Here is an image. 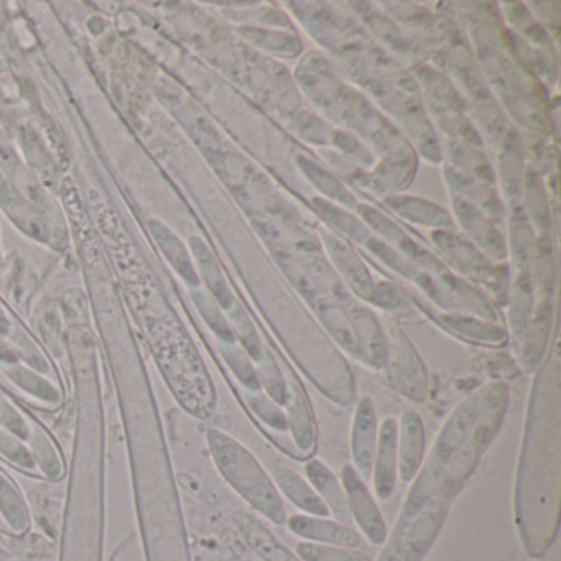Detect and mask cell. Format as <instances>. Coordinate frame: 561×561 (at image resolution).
I'll use <instances>...</instances> for the list:
<instances>
[{
  "label": "cell",
  "instance_id": "obj_19",
  "mask_svg": "<svg viewBox=\"0 0 561 561\" xmlns=\"http://www.w3.org/2000/svg\"><path fill=\"white\" fill-rule=\"evenodd\" d=\"M0 428L18 436L22 442L27 443L31 439L32 426L28 425L25 416L5 399H0Z\"/></svg>",
  "mask_w": 561,
  "mask_h": 561
},
{
  "label": "cell",
  "instance_id": "obj_10",
  "mask_svg": "<svg viewBox=\"0 0 561 561\" xmlns=\"http://www.w3.org/2000/svg\"><path fill=\"white\" fill-rule=\"evenodd\" d=\"M236 527L242 540L264 561H301L277 535L272 534L264 524L248 512H238L234 517Z\"/></svg>",
  "mask_w": 561,
  "mask_h": 561
},
{
  "label": "cell",
  "instance_id": "obj_12",
  "mask_svg": "<svg viewBox=\"0 0 561 561\" xmlns=\"http://www.w3.org/2000/svg\"><path fill=\"white\" fill-rule=\"evenodd\" d=\"M272 479L277 485L278 492L284 494L295 507L300 508L307 515H317V517H328L327 504L321 501L310 482L301 478L295 469L287 465H275L272 468Z\"/></svg>",
  "mask_w": 561,
  "mask_h": 561
},
{
  "label": "cell",
  "instance_id": "obj_14",
  "mask_svg": "<svg viewBox=\"0 0 561 561\" xmlns=\"http://www.w3.org/2000/svg\"><path fill=\"white\" fill-rule=\"evenodd\" d=\"M150 231H152L153 238L159 242L160 249H162L165 257L169 259L170 264L175 267V271L190 285L196 287L199 284L198 274H196L195 267H193L192 261H190L188 254H186V249L183 248L179 238L172 234L162 222L153 221V219L150 221Z\"/></svg>",
  "mask_w": 561,
  "mask_h": 561
},
{
  "label": "cell",
  "instance_id": "obj_18",
  "mask_svg": "<svg viewBox=\"0 0 561 561\" xmlns=\"http://www.w3.org/2000/svg\"><path fill=\"white\" fill-rule=\"evenodd\" d=\"M0 455L9 459L12 465L19 466L22 469H28V471H32L37 466L27 443L22 442L21 438L11 435V433L2 428H0Z\"/></svg>",
  "mask_w": 561,
  "mask_h": 561
},
{
  "label": "cell",
  "instance_id": "obj_6",
  "mask_svg": "<svg viewBox=\"0 0 561 561\" xmlns=\"http://www.w3.org/2000/svg\"><path fill=\"white\" fill-rule=\"evenodd\" d=\"M379 425V413L373 397H360L354 407L351 456H353V468L363 479L370 478L373 472Z\"/></svg>",
  "mask_w": 561,
  "mask_h": 561
},
{
  "label": "cell",
  "instance_id": "obj_13",
  "mask_svg": "<svg viewBox=\"0 0 561 561\" xmlns=\"http://www.w3.org/2000/svg\"><path fill=\"white\" fill-rule=\"evenodd\" d=\"M0 515L15 534L31 530L32 515L21 489L0 472Z\"/></svg>",
  "mask_w": 561,
  "mask_h": 561
},
{
  "label": "cell",
  "instance_id": "obj_17",
  "mask_svg": "<svg viewBox=\"0 0 561 561\" xmlns=\"http://www.w3.org/2000/svg\"><path fill=\"white\" fill-rule=\"evenodd\" d=\"M32 455H34L35 465L41 466L42 472L48 479H58L64 472L60 456L55 449L54 443L41 430L32 428L31 439L27 442Z\"/></svg>",
  "mask_w": 561,
  "mask_h": 561
},
{
  "label": "cell",
  "instance_id": "obj_5",
  "mask_svg": "<svg viewBox=\"0 0 561 561\" xmlns=\"http://www.w3.org/2000/svg\"><path fill=\"white\" fill-rule=\"evenodd\" d=\"M340 481L346 494L351 517L370 543L382 547L389 537V528L373 492L367 488L366 479L360 478L359 472L347 462L341 468Z\"/></svg>",
  "mask_w": 561,
  "mask_h": 561
},
{
  "label": "cell",
  "instance_id": "obj_3",
  "mask_svg": "<svg viewBox=\"0 0 561 561\" xmlns=\"http://www.w3.org/2000/svg\"><path fill=\"white\" fill-rule=\"evenodd\" d=\"M206 442L216 469L225 481L272 524L285 525L288 515L284 499L254 453L219 428H209Z\"/></svg>",
  "mask_w": 561,
  "mask_h": 561
},
{
  "label": "cell",
  "instance_id": "obj_4",
  "mask_svg": "<svg viewBox=\"0 0 561 561\" xmlns=\"http://www.w3.org/2000/svg\"><path fill=\"white\" fill-rule=\"evenodd\" d=\"M73 489L65 515L60 561H103V489Z\"/></svg>",
  "mask_w": 561,
  "mask_h": 561
},
{
  "label": "cell",
  "instance_id": "obj_9",
  "mask_svg": "<svg viewBox=\"0 0 561 561\" xmlns=\"http://www.w3.org/2000/svg\"><path fill=\"white\" fill-rule=\"evenodd\" d=\"M397 430V451H399V478L412 482L425 461L426 435L422 415L415 410H407L400 416Z\"/></svg>",
  "mask_w": 561,
  "mask_h": 561
},
{
  "label": "cell",
  "instance_id": "obj_16",
  "mask_svg": "<svg viewBox=\"0 0 561 561\" xmlns=\"http://www.w3.org/2000/svg\"><path fill=\"white\" fill-rule=\"evenodd\" d=\"M295 553L301 561H373L369 554L354 548L313 543V541H300L295 547Z\"/></svg>",
  "mask_w": 561,
  "mask_h": 561
},
{
  "label": "cell",
  "instance_id": "obj_8",
  "mask_svg": "<svg viewBox=\"0 0 561 561\" xmlns=\"http://www.w3.org/2000/svg\"><path fill=\"white\" fill-rule=\"evenodd\" d=\"M288 530L307 541L321 545H334V547L357 548L363 545L359 531L351 525L331 520L328 517L317 515L295 514L287 517Z\"/></svg>",
  "mask_w": 561,
  "mask_h": 561
},
{
  "label": "cell",
  "instance_id": "obj_7",
  "mask_svg": "<svg viewBox=\"0 0 561 561\" xmlns=\"http://www.w3.org/2000/svg\"><path fill=\"white\" fill-rule=\"evenodd\" d=\"M397 430L399 423L393 416H386L379 425L376 456H374L373 479L374 492L377 497H392L399 479V451H397Z\"/></svg>",
  "mask_w": 561,
  "mask_h": 561
},
{
  "label": "cell",
  "instance_id": "obj_2",
  "mask_svg": "<svg viewBox=\"0 0 561 561\" xmlns=\"http://www.w3.org/2000/svg\"><path fill=\"white\" fill-rule=\"evenodd\" d=\"M560 399L558 369L545 370L531 387L515 472V527L531 560L547 557L560 530Z\"/></svg>",
  "mask_w": 561,
  "mask_h": 561
},
{
  "label": "cell",
  "instance_id": "obj_15",
  "mask_svg": "<svg viewBox=\"0 0 561 561\" xmlns=\"http://www.w3.org/2000/svg\"><path fill=\"white\" fill-rule=\"evenodd\" d=\"M5 376L24 392L31 393L35 399L45 400V402H57L60 399L57 387L48 382L41 373L31 369V367L21 366V364H11L5 367Z\"/></svg>",
  "mask_w": 561,
  "mask_h": 561
},
{
  "label": "cell",
  "instance_id": "obj_21",
  "mask_svg": "<svg viewBox=\"0 0 561 561\" xmlns=\"http://www.w3.org/2000/svg\"><path fill=\"white\" fill-rule=\"evenodd\" d=\"M11 321L8 320V317H5L4 311H2V308H0V334H2V336H5V334L11 333Z\"/></svg>",
  "mask_w": 561,
  "mask_h": 561
},
{
  "label": "cell",
  "instance_id": "obj_11",
  "mask_svg": "<svg viewBox=\"0 0 561 561\" xmlns=\"http://www.w3.org/2000/svg\"><path fill=\"white\" fill-rule=\"evenodd\" d=\"M305 474H307V481L310 482L311 488L327 504L330 514H333L341 524L351 525L353 517H351L346 494H344L340 478L324 462L314 458L308 459L305 465Z\"/></svg>",
  "mask_w": 561,
  "mask_h": 561
},
{
  "label": "cell",
  "instance_id": "obj_20",
  "mask_svg": "<svg viewBox=\"0 0 561 561\" xmlns=\"http://www.w3.org/2000/svg\"><path fill=\"white\" fill-rule=\"evenodd\" d=\"M0 360L8 364V366L19 363L18 351H15V347L9 346V344L2 340V334H0Z\"/></svg>",
  "mask_w": 561,
  "mask_h": 561
},
{
  "label": "cell",
  "instance_id": "obj_1",
  "mask_svg": "<svg viewBox=\"0 0 561 561\" xmlns=\"http://www.w3.org/2000/svg\"><path fill=\"white\" fill-rule=\"evenodd\" d=\"M508 409V389L494 382L466 397L449 413L403 499L377 561H423L494 442Z\"/></svg>",
  "mask_w": 561,
  "mask_h": 561
}]
</instances>
